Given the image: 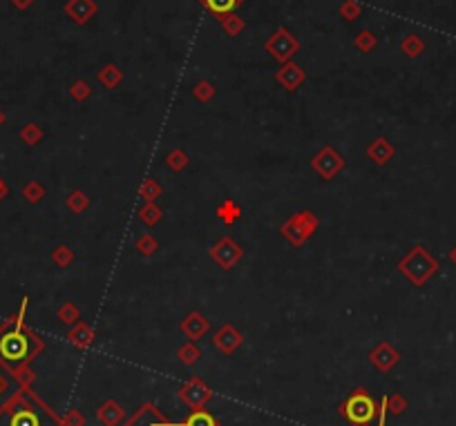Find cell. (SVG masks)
I'll use <instances>...</instances> for the list:
<instances>
[{
  "mask_svg": "<svg viewBox=\"0 0 456 426\" xmlns=\"http://www.w3.org/2000/svg\"><path fill=\"white\" fill-rule=\"evenodd\" d=\"M0 426H59V422L39 400L19 395L3 406Z\"/></svg>",
  "mask_w": 456,
  "mask_h": 426,
  "instance_id": "1",
  "label": "cell"
},
{
  "mask_svg": "<svg viewBox=\"0 0 456 426\" xmlns=\"http://www.w3.org/2000/svg\"><path fill=\"white\" fill-rule=\"evenodd\" d=\"M41 348V342L29 331L23 328V321L0 331V362L16 366L27 362L29 357Z\"/></svg>",
  "mask_w": 456,
  "mask_h": 426,
  "instance_id": "2",
  "label": "cell"
},
{
  "mask_svg": "<svg viewBox=\"0 0 456 426\" xmlns=\"http://www.w3.org/2000/svg\"><path fill=\"white\" fill-rule=\"evenodd\" d=\"M436 270H438V261L423 246L412 248V252L400 261V272L414 286H423L432 275H436Z\"/></svg>",
  "mask_w": 456,
  "mask_h": 426,
  "instance_id": "3",
  "label": "cell"
},
{
  "mask_svg": "<svg viewBox=\"0 0 456 426\" xmlns=\"http://www.w3.org/2000/svg\"><path fill=\"white\" fill-rule=\"evenodd\" d=\"M343 413L347 415V420L356 426H367L371 424V420L376 417V404L371 400L365 390H356L343 406Z\"/></svg>",
  "mask_w": 456,
  "mask_h": 426,
  "instance_id": "4",
  "label": "cell"
},
{
  "mask_svg": "<svg viewBox=\"0 0 456 426\" xmlns=\"http://www.w3.org/2000/svg\"><path fill=\"white\" fill-rule=\"evenodd\" d=\"M343 165H345L343 157L338 155V152H333L331 147H325V150L320 152V155L313 159V170H315V172L323 175L325 179H331L333 175L340 172Z\"/></svg>",
  "mask_w": 456,
  "mask_h": 426,
  "instance_id": "5",
  "label": "cell"
},
{
  "mask_svg": "<svg viewBox=\"0 0 456 426\" xmlns=\"http://www.w3.org/2000/svg\"><path fill=\"white\" fill-rule=\"evenodd\" d=\"M213 259L222 266L224 270H228V268H233V264L238 261L240 257H242V250H240V246L235 244L233 239H222L219 241L215 248H213Z\"/></svg>",
  "mask_w": 456,
  "mask_h": 426,
  "instance_id": "6",
  "label": "cell"
},
{
  "mask_svg": "<svg viewBox=\"0 0 456 426\" xmlns=\"http://www.w3.org/2000/svg\"><path fill=\"white\" fill-rule=\"evenodd\" d=\"M268 49H271V54L278 58V61H286V58H291L295 54V49H298V43L295 38L291 36L286 29H280L275 33V38L268 43Z\"/></svg>",
  "mask_w": 456,
  "mask_h": 426,
  "instance_id": "7",
  "label": "cell"
},
{
  "mask_svg": "<svg viewBox=\"0 0 456 426\" xmlns=\"http://www.w3.org/2000/svg\"><path fill=\"white\" fill-rule=\"evenodd\" d=\"M367 155H369L371 159H374L378 165H382V163H387V161H390V159L394 157V147H392V145L387 143V141L382 139V136H380V139H376L374 143L369 145Z\"/></svg>",
  "mask_w": 456,
  "mask_h": 426,
  "instance_id": "8",
  "label": "cell"
},
{
  "mask_svg": "<svg viewBox=\"0 0 456 426\" xmlns=\"http://www.w3.org/2000/svg\"><path fill=\"white\" fill-rule=\"evenodd\" d=\"M278 80L284 83L286 88H289V92H293L298 85L304 80V72L300 70V67H295V65H289V67H284V70H280Z\"/></svg>",
  "mask_w": 456,
  "mask_h": 426,
  "instance_id": "9",
  "label": "cell"
},
{
  "mask_svg": "<svg viewBox=\"0 0 456 426\" xmlns=\"http://www.w3.org/2000/svg\"><path fill=\"white\" fill-rule=\"evenodd\" d=\"M201 5H204L208 11H213L215 16H226L235 7H240L242 0H201Z\"/></svg>",
  "mask_w": 456,
  "mask_h": 426,
  "instance_id": "10",
  "label": "cell"
},
{
  "mask_svg": "<svg viewBox=\"0 0 456 426\" xmlns=\"http://www.w3.org/2000/svg\"><path fill=\"white\" fill-rule=\"evenodd\" d=\"M206 319L201 317V315H197V313H193V315H188L186 317V321L181 323V328H183V333L186 335H191V337H197V335H201L206 331Z\"/></svg>",
  "mask_w": 456,
  "mask_h": 426,
  "instance_id": "11",
  "label": "cell"
},
{
  "mask_svg": "<svg viewBox=\"0 0 456 426\" xmlns=\"http://www.w3.org/2000/svg\"><path fill=\"white\" fill-rule=\"evenodd\" d=\"M215 342H217L219 346H222L224 350H233L235 346L240 344V335L235 333L230 326H224V328H222V333L217 335V339H215Z\"/></svg>",
  "mask_w": 456,
  "mask_h": 426,
  "instance_id": "12",
  "label": "cell"
},
{
  "mask_svg": "<svg viewBox=\"0 0 456 426\" xmlns=\"http://www.w3.org/2000/svg\"><path fill=\"white\" fill-rule=\"evenodd\" d=\"M183 426H217V422H215L208 413L197 411V413H193L188 420H186V424H183Z\"/></svg>",
  "mask_w": 456,
  "mask_h": 426,
  "instance_id": "13",
  "label": "cell"
},
{
  "mask_svg": "<svg viewBox=\"0 0 456 426\" xmlns=\"http://www.w3.org/2000/svg\"><path fill=\"white\" fill-rule=\"evenodd\" d=\"M402 49L407 52V56H418L420 52H423V43H420L416 36H412V38H407L402 43Z\"/></svg>",
  "mask_w": 456,
  "mask_h": 426,
  "instance_id": "14",
  "label": "cell"
},
{
  "mask_svg": "<svg viewBox=\"0 0 456 426\" xmlns=\"http://www.w3.org/2000/svg\"><path fill=\"white\" fill-rule=\"evenodd\" d=\"M139 214H141V219L146 221V224H155V221L161 219V210L157 206H152V203H150V206H146Z\"/></svg>",
  "mask_w": 456,
  "mask_h": 426,
  "instance_id": "15",
  "label": "cell"
},
{
  "mask_svg": "<svg viewBox=\"0 0 456 426\" xmlns=\"http://www.w3.org/2000/svg\"><path fill=\"white\" fill-rule=\"evenodd\" d=\"M450 261H452V264H456V246H454V248H452V252H450Z\"/></svg>",
  "mask_w": 456,
  "mask_h": 426,
  "instance_id": "16",
  "label": "cell"
},
{
  "mask_svg": "<svg viewBox=\"0 0 456 426\" xmlns=\"http://www.w3.org/2000/svg\"><path fill=\"white\" fill-rule=\"evenodd\" d=\"M3 390H5V380L0 378V393H3Z\"/></svg>",
  "mask_w": 456,
  "mask_h": 426,
  "instance_id": "17",
  "label": "cell"
}]
</instances>
